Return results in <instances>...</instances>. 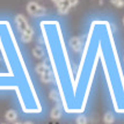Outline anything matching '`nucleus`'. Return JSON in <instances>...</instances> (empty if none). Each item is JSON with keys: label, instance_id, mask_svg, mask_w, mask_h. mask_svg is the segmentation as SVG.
<instances>
[{"label": "nucleus", "instance_id": "nucleus-1", "mask_svg": "<svg viewBox=\"0 0 124 124\" xmlns=\"http://www.w3.org/2000/svg\"><path fill=\"white\" fill-rule=\"evenodd\" d=\"M0 91H14L24 114L42 113L39 97L7 20H0Z\"/></svg>", "mask_w": 124, "mask_h": 124}, {"label": "nucleus", "instance_id": "nucleus-2", "mask_svg": "<svg viewBox=\"0 0 124 124\" xmlns=\"http://www.w3.org/2000/svg\"><path fill=\"white\" fill-rule=\"evenodd\" d=\"M42 37L45 48L48 50L51 69L54 80L57 81L58 92L65 111L69 114L76 113V93L74 84L76 79L71 70L67 51L60 23L56 20H43L39 23Z\"/></svg>", "mask_w": 124, "mask_h": 124}, {"label": "nucleus", "instance_id": "nucleus-3", "mask_svg": "<svg viewBox=\"0 0 124 124\" xmlns=\"http://www.w3.org/2000/svg\"><path fill=\"white\" fill-rule=\"evenodd\" d=\"M100 57L102 58L104 76L116 113L124 114V78L117 50L111 34L110 23L100 20Z\"/></svg>", "mask_w": 124, "mask_h": 124}, {"label": "nucleus", "instance_id": "nucleus-4", "mask_svg": "<svg viewBox=\"0 0 124 124\" xmlns=\"http://www.w3.org/2000/svg\"><path fill=\"white\" fill-rule=\"evenodd\" d=\"M99 48H100V24L99 20H95L91 23L81 63L76 77L74 93H76V113L78 114L82 113L86 107L87 99L89 95L94 78V71L96 67L97 59L100 57Z\"/></svg>", "mask_w": 124, "mask_h": 124}, {"label": "nucleus", "instance_id": "nucleus-5", "mask_svg": "<svg viewBox=\"0 0 124 124\" xmlns=\"http://www.w3.org/2000/svg\"><path fill=\"white\" fill-rule=\"evenodd\" d=\"M27 12L32 16H43L45 15V8L39 6L35 1H30L27 4Z\"/></svg>", "mask_w": 124, "mask_h": 124}, {"label": "nucleus", "instance_id": "nucleus-6", "mask_svg": "<svg viewBox=\"0 0 124 124\" xmlns=\"http://www.w3.org/2000/svg\"><path fill=\"white\" fill-rule=\"evenodd\" d=\"M69 44H70V46L72 48V50H73V51L79 52L81 49H82V46H84V39H82V37L74 36V37H72L70 39Z\"/></svg>", "mask_w": 124, "mask_h": 124}, {"label": "nucleus", "instance_id": "nucleus-7", "mask_svg": "<svg viewBox=\"0 0 124 124\" xmlns=\"http://www.w3.org/2000/svg\"><path fill=\"white\" fill-rule=\"evenodd\" d=\"M15 23H16V26H17V28H19V30H20L21 32H23L24 30H27L28 28L30 27V26H29V23H28V21H27V19L22 15V14L16 15Z\"/></svg>", "mask_w": 124, "mask_h": 124}, {"label": "nucleus", "instance_id": "nucleus-8", "mask_svg": "<svg viewBox=\"0 0 124 124\" xmlns=\"http://www.w3.org/2000/svg\"><path fill=\"white\" fill-rule=\"evenodd\" d=\"M56 107H54L52 110H51V118L54 119H59L62 117V113H63V103L62 101H58V102H56Z\"/></svg>", "mask_w": 124, "mask_h": 124}, {"label": "nucleus", "instance_id": "nucleus-9", "mask_svg": "<svg viewBox=\"0 0 124 124\" xmlns=\"http://www.w3.org/2000/svg\"><path fill=\"white\" fill-rule=\"evenodd\" d=\"M72 7L69 0H62L59 4L57 5V11L59 14H66L67 12L70 11V8Z\"/></svg>", "mask_w": 124, "mask_h": 124}, {"label": "nucleus", "instance_id": "nucleus-10", "mask_svg": "<svg viewBox=\"0 0 124 124\" xmlns=\"http://www.w3.org/2000/svg\"><path fill=\"white\" fill-rule=\"evenodd\" d=\"M41 80L44 84H51L52 81L54 80V72L49 69L48 71H45L43 74H41Z\"/></svg>", "mask_w": 124, "mask_h": 124}, {"label": "nucleus", "instance_id": "nucleus-11", "mask_svg": "<svg viewBox=\"0 0 124 124\" xmlns=\"http://www.w3.org/2000/svg\"><path fill=\"white\" fill-rule=\"evenodd\" d=\"M32 35H34V30L31 27H29L27 30L21 32V41L23 43H29L32 39Z\"/></svg>", "mask_w": 124, "mask_h": 124}, {"label": "nucleus", "instance_id": "nucleus-12", "mask_svg": "<svg viewBox=\"0 0 124 124\" xmlns=\"http://www.w3.org/2000/svg\"><path fill=\"white\" fill-rule=\"evenodd\" d=\"M5 118L7 122H15V119L17 118V113L13 109L7 110V113L5 114Z\"/></svg>", "mask_w": 124, "mask_h": 124}, {"label": "nucleus", "instance_id": "nucleus-13", "mask_svg": "<svg viewBox=\"0 0 124 124\" xmlns=\"http://www.w3.org/2000/svg\"><path fill=\"white\" fill-rule=\"evenodd\" d=\"M49 69H50V67L46 65V63H39V64L35 67V71H36V73H37V74L41 76V74H43L45 71H48Z\"/></svg>", "mask_w": 124, "mask_h": 124}, {"label": "nucleus", "instance_id": "nucleus-14", "mask_svg": "<svg viewBox=\"0 0 124 124\" xmlns=\"http://www.w3.org/2000/svg\"><path fill=\"white\" fill-rule=\"evenodd\" d=\"M32 54L36 57V58H43L44 57V51L41 45H37L32 49Z\"/></svg>", "mask_w": 124, "mask_h": 124}, {"label": "nucleus", "instance_id": "nucleus-15", "mask_svg": "<svg viewBox=\"0 0 124 124\" xmlns=\"http://www.w3.org/2000/svg\"><path fill=\"white\" fill-rule=\"evenodd\" d=\"M49 97L54 101V102H58V101H62L60 100V95H59V92L57 89H51L50 91V94H49Z\"/></svg>", "mask_w": 124, "mask_h": 124}, {"label": "nucleus", "instance_id": "nucleus-16", "mask_svg": "<svg viewBox=\"0 0 124 124\" xmlns=\"http://www.w3.org/2000/svg\"><path fill=\"white\" fill-rule=\"evenodd\" d=\"M114 121H115V117H114L111 111H107V113L104 114V117H103V122L104 123L111 124V123H114Z\"/></svg>", "mask_w": 124, "mask_h": 124}, {"label": "nucleus", "instance_id": "nucleus-17", "mask_svg": "<svg viewBox=\"0 0 124 124\" xmlns=\"http://www.w3.org/2000/svg\"><path fill=\"white\" fill-rule=\"evenodd\" d=\"M110 2H111L114 6H116L117 8L124 7V0H110Z\"/></svg>", "mask_w": 124, "mask_h": 124}, {"label": "nucleus", "instance_id": "nucleus-18", "mask_svg": "<svg viewBox=\"0 0 124 124\" xmlns=\"http://www.w3.org/2000/svg\"><path fill=\"white\" fill-rule=\"evenodd\" d=\"M76 122L78 124H86L87 123V119H86V117H85V116L80 113V115H79V116L76 118Z\"/></svg>", "mask_w": 124, "mask_h": 124}, {"label": "nucleus", "instance_id": "nucleus-19", "mask_svg": "<svg viewBox=\"0 0 124 124\" xmlns=\"http://www.w3.org/2000/svg\"><path fill=\"white\" fill-rule=\"evenodd\" d=\"M70 1V4H71V6L73 7V6H76V5H78V2H79V0H69Z\"/></svg>", "mask_w": 124, "mask_h": 124}, {"label": "nucleus", "instance_id": "nucleus-20", "mask_svg": "<svg viewBox=\"0 0 124 124\" xmlns=\"http://www.w3.org/2000/svg\"><path fill=\"white\" fill-rule=\"evenodd\" d=\"M60 1H62V0H52V2H54V4H56V5H58Z\"/></svg>", "mask_w": 124, "mask_h": 124}, {"label": "nucleus", "instance_id": "nucleus-21", "mask_svg": "<svg viewBox=\"0 0 124 124\" xmlns=\"http://www.w3.org/2000/svg\"><path fill=\"white\" fill-rule=\"evenodd\" d=\"M123 24H124V17H123Z\"/></svg>", "mask_w": 124, "mask_h": 124}]
</instances>
